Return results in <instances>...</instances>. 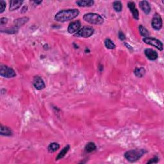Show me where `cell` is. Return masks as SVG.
I'll return each instance as SVG.
<instances>
[{
    "label": "cell",
    "mask_w": 164,
    "mask_h": 164,
    "mask_svg": "<svg viewBox=\"0 0 164 164\" xmlns=\"http://www.w3.org/2000/svg\"><path fill=\"white\" fill-rule=\"evenodd\" d=\"M33 85L37 90H42L46 87V85L43 79L40 76H35L33 79Z\"/></svg>",
    "instance_id": "cell-9"
},
{
    "label": "cell",
    "mask_w": 164,
    "mask_h": 164,
    "mask_svg": "<svg viewBox=\"0 0 164 164\" xmlns=\"http://www.w3.org/2000/svg\"><path fill=\"white\" fill-rule=\"evenodd\" d=\"M0 75L3 78H11L16 76L15 71L12 68L6 66L5 65H1L0 67Z\"/></svg>",
    "instance_id": "cell-6"
},
{
    "label": "cell",
    "mask_w": 164,
    "mask_h": 164,
    "mask_svg": "<svg viewBox=\"0 0 164 164\" xmlns=\"http://www.w3.org/2000/svg\"><path fill=\"white\" fill-rule=\"evenodd\" d=\"M144 43L147 44H149L155 47L156 49H158L159 51H163V44L162 42L158 39L153 37H146L143 38L142 39Z\"/></svg>",
    "instance_id": "cell-4"
},
{
    "label": "cell",
    "mask_w": 164,
    "mask_h": 164,
    "mask_svg": "<svg viewBox=\"0 0 164 164\" xmlns=\"http://www.w3.org/2000/svg\"><path fill=\"white\" fill-rule=\"evenodd\" d=\"M104 45H105L106 48L107 49H109V50H114V49L116 48V44L110 39H106L104 40Z\"/></svg>",
    "instance_id": "cell-22"
},
{
    "label": "cell",
    "mask_w": 164,
    "mask_h": 164,
    "mask_svg": "<svg viewBox=\"0 0 164 164\" xmlns=\"http://www.w3.org/2000/svg\"><path fill=\"white\" fill-rule=\"evenodd\" d=\"M134 73H135V76H137V77L139 78H142L143 77V76H144V74L146 73V70L143 67H140V68H136L135 71H134Z\"/></svg>",
    "instance_id": "cell-21"
},
{
    "label": "cell",
    "mask_w": 164,
    "mask_h": 164,
    "mask_svg": "<svg viewBox=\"0 0 164 164\" xmlns=\"http://www.w3.org/2000/svg\"><path fill=\"white\" fill-rule=\"evenodd\" d=\"M125 44V46H126L127 48H129L130 50H133V48H132V47H131V46H130V45L128 44L127 43H125V44Z\"/></svg>",
    "instance_id": "cell-29"
},
{
    "label": "cell",
    "mask_w": 164,
    "mask_h": 164,
    "mask_svg": "<svg viewBox=\"0 0 164 164\" xmlns=\"http://www.w3.org/2000/svg\"><path fill=\"white\" fill-rule=\"evenodd\" d=\"M140 7L142 9V11L145 13L146 14H148L151 12V6L149 5V3L148 1H140L139 3Z\"/></svg>",
    "instance_id": "cell-13"
},
{
    "label": "cell",
    "mask_w": 164,
    "mask_h": 164,
    "mask_svg": "<svg viewBox=\"0 0 164 164\" xmlns=\"http://www.w3.org/2000/svg\"><path fill=\"white\" fill-rule=\"evenodd\" d=\"M70 149V146L69 145H67L65 147H64L61 151L59 153V154L58 155V156L56 157V160H61L64 158V157L66 155V154L67 153V152L69 151V150Z\"/></svg>",
    "instance_id": "cell-17"
},
{
    "label": "cell",
    "mask_w": 164,
    "mask_h": 164,
    "mask_svg": "<svg viewBox=\"0 0 164 164\" xmlns=\"http://www.w3.org/2000/svg\"><path fill=\"white\" fill-rule=\"evenodd\" d=\"M113 7H114V9L117 12H120L122 11V9H123L122 3H121V2L119 1H114L113 3Z\"/></svg>",
    "instance_id": "cell-23"
},
{
    "label": "cell",
    "mask_w": 164,
    "mask_h": 164,
    "mask_svg": "<svg viewBox=\"0 0 164 164\" xmlns=\"http://www.w3.org/2000/svg\"><path fill=\"white\" fill-rule=\"evenodd\" d=\"M128 7L129 8L130 11L133 15V17L136 20H138L139 19V11L137 9L135 6V3L133 1H129L128 3Z\"/></svg>",
    "instance_id": "cell-10"
},
{
    "label": "cell",
    "mask_w": 164,
    "mask_h": 164,
    "mask_svg": "<svg viewBox=\"0 0 164 164\" xmlns=\"http://www.w3.org/2000/svg\"><path fill=\"white\" fill-rule=\"evenodd\" d=\"M162 19L161 16L158 14H155L154 15L152 19L151 25L153 29H156V30H160L162 27Z\"/></svg>",
    "instance_id": "cell-7"
},
{
    "label": "cell",
    "mask_w": 164,
    "mask_h": 164,
    "mask_svg": "<svg viewBox=\"0 0 164 164\" xmlns=\"http://www.w3.org/2000/svg\"><path fill=\"white\" fill-rule=\"evenodd\" d=\"M139 29V32H140V35H142V37H144V38L149 37L150 34H149V31L147 30V29L145 27H143L142 25H140Z\"/></svg>",
    "instance_id": "cell-20"
},
{
    "label": "cell",
    "mask_w": 164,
    "mask_h": 164,
    "mask_svg": "<svg viewBox=\"0 0 164 164\" xmlns=\"http://www.w3.org/2000/svg\"><path fill=\"white\" fill-rule=\"evenodd\" d=\"M22 0H16V1H11L10 2V7L9 9L11 11H14L15 10H18L21 7V6L23 3Z\"/></svg>",
    "instance_id": "cell-12"
},
{
    "label": "cell",
    "mask_w": 164,
    "mask_h": 164,
    "mask_svg": "<svg viewBox=\"0 0 164 164\" xmlns=\"http://www.w3.org/2000/svg\"><path fill=\"white\" fill-rule=\"evenodd\" d=\"M118 37H119V39L121 41H124L126 40V36L124 35V34H123V32H122L121 31H119V34H118Z\"/></svg>",
    "instance_id": "cell-27"
},
{
    "label": "cell",
    "mask_w": 164,
    "mask_h": 164,
    "mask_svg": "<svg viewBox=\"0 0 164 164\" xmlns=\"http://www.w3.org/2000/svg\"><path fill=\"white\" fill-rule=\"evenodd\" d=\"M80 14L78 9H65L62 10L56 14L55 16V21L58 22H64L68 21L73 20Z\"/></svg>",
    "instance_id": "cell-1"
},
{
    "label": "cell",
    "mask_w": 164,
    "mask_h": 164,
    "mask_svg": "<svg viewBox=\"0 0 164 164\" xmlns=\"http://www.w3.org/2000/svg\"><path fill=\"white\" fill-rule=\"evenodd\" d=\"M144 53H145L146 57L150 60H155L158 57V53L150 48L146 49L145 51H144Z\"/></svg>",
    "instance_id": "cell-11"
},
{
    "label": "cell",
    "mask_w": 164,
    "mask_h": 164,
    "mask_svg": "<svg viewBox=\"0 0 164 164\" xmlns=\"http://www.w3.org/2000/svg\"><path fill=\"white\" fill-rule=\"evenodd\" d=\"M147 151L145 149H135L130 150L124 154V157L130 162H135L145 155Z\"/></svg>",
    "instance_id": "cell-2"
},
{
    "label": "cell",
    "mask_w": 164,
    "mask_h": 164,
    "mask_svg": "<svg viewBox=\"0 0 164 164\" xmlns=\"http://www.w3.org/2000/svg\"><path fill=\"white\" fill-rule=\"evenodd\" d=\"M6 8V3L4 1H0V14L5 11Z\"/></svg>",
    "instance_id": "cell-25"
},
{
    "label": "cell",
    "mask_w": 164,
    "mask_h": 164,
    "mask_svg": "<svg viewBox=\"0 0 164 164\" xmlns=\"http://www.w3.org/2000/svg\"><path fill=\"white\" fill-rule=\"evenodd\" d=\"M42 2V1H34V3H36V4H41V3Z\"/></svg>",
    "instance_id": "cell-30"
},
{
    "label": "cell",
    "mask_w": 164,
    "mask_h": 164,
    "mask_svg": "<svg viewBox=\"0 0 164 164\" xmlns=\"http://www.w3.org/2000/svg\"><path fill=\"white\" fill-rule=\"evenodd\" d=\"M84 20L92 25H102L104 22V19L100 14L95 13H88L83 16Z\"/></svg>",
    "instance_id": "cell-3"
},
{
    "label": "cell",
    "mask_w": 164,
    "mask_h": 164,
    "mask_svg": "<svg viewBox=\"0 0 164 164\" xmlns=\"http://www.w3.org/2000/svg\"><path fill=\"white\" fill-rule=\"evenodd\" d=\"M96 146L94 142H88L86 144V146L85 147V151L88 153H90L96 150Z\"/></svg>",
    "instance_id": "cell-18"
},
{
    "label": "cell",
    "mask_w": 164,
    "mask_h": 164,
    "mask_svg": "<svg viewBox=\"0 0 164 164\" xmlns=\"http://www.w3.org/2000/svg\"><path fill=\"white\" fill-rule=\"evenodd\" d=\"M159 161V159L158 157H154V158L150 159L148 162H147V163H158Z\"/></svg>",
    "instance_id": "cell-26"
},
{
    "label": "cell",
    "mask_w": 164,
    "mask_h": 164,
    "mask_svg": "<svg viewBox=\"0 0 164 164\" xmlns=\"http://www.w3.org/2000/svg\"><path fill=\"white\" fill-rule=\"evenodd\" d=\"M7 22H8L7 18H1V19H0V25H1V26H3V25H6V23H7Z\"/></svg>",
    "instance_id": "cell-28"
},
{
    "label": "cell",
    "mask_w": 164,
    "mask_h": 164,
    "mask_svg": "<svg viewBox=\"0 0 164 164\" xmlns=\"http://www.w3.org/2000/svg\"><path fill=\"white\" fill-rule=\"evenodd\" d=\"M81 22L80 21H76L71 22L69 25L67 31L70 34H75L81 29Z\"/></svg>",
    "instance_id": "cell-8"
},
{
    "label": "cell",
    "mask_w": 164,
    "mask_h": 164,
    "mask_svg": "<svg viewBox=\"0 0 164 164\" xmlns=\"http://www.w3.org/2000/svg\"><path fill=\"white\" fill-rule=\"evenodd\" d=\"M94 29L93 27H84L81 28L76 34L74 35V37H83V38H88L90 37V36L94 34Z\"/></svg>",
    "instance_id": "cell-5"
},
{
    "label": "cell",
    "mask_w": 164,
    "mask_h": 164,
    "mask_svg": "<svg viewBox=\"0 0 164 164\" xmlns=\"http://www.w3.org/2000/svg\"><path fill=\"white\" fill-rule=\"evenodd\" d=\"M0 134L3 136H11L12 135V131L10 128L1 124L0 128Z\"/></svg>",
    "instance_id": "cell-16"
},
{
    "label": "cell",
    "mask_w": 164,
    "mask_h": 164,
    "mask_svg": "<svg viewBox=\"0 0 164 164\" xmlns=\"http://www.w3.org/2000/svg\"><path fill=\"white\" fill-rule=\"evenodd\" d=\"M60 148V145L57 142L51 143L48 147V150L50 153H55Z\"/></svg>",
    "instance_id": "cell-19"
},
{
    "label": "cell",
    "mask_w": 164,
    "mask_h": 164,
    "mask_svg": "<svg viewBox=\"0 0 164 164\" xmlns=\"http://www.w3.org/2000/svg\"><path fill=\"white\" fill-rule=\"evenodd\" d=\"M28 21H29V18L27 17H23L21 18L17 19L16 20L14 21L15 27L18 28L21 27L22 26H23L25 23H27Z\"/></svg>",
    "instance_id": "cell-15"
},
{
    "label": "cell",
    "mask_w": 164,
    "mask_h": 164,
    "mask_svg": "<svg viewBox=\"0 0 164 164\" xmlns=\"http://www.w3.org/2000/svg\"><path fill=\"white\" fill-rule=\"evenodd\" d=\"M18 32V28H16V27H14V28H5V33H7V34H15L16 32Z\"/></svg>",
    "instance_id": "cell-24"
},
{
    "label": "cell",
    "mask_w": 164,
    "mask_h": 164,
    "mask_svg": "<svg viewBox=\"0 0 164 164\" xmlns=\"http://www.w3.org/2000/svg\"><path fill=\"white\" fill-rule=\"evenodd\" d=\"M76 3L80 7H90L94 5V1L93 0H80Z\"/></svg>",
    "instance_id": "cell-14"
}]
</instances>
